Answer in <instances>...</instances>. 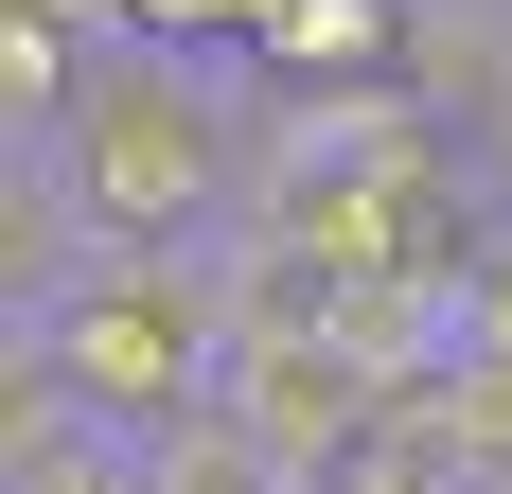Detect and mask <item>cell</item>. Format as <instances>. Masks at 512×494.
<instances>
[{
    "instance_id": "1",
    "label": "cell",
    "mask_w": 512,
    "mask_h": 494,
    "mask_svg": "<svg viewBox=\"0 0 512 494\" xmlns=\"http://www.w3.org/2000/svg\"><path fill=\"white\" fill-rule=\"evenodd\" d=\"M248 106L265 71L248 53H159V36H106L89 106H71V212L106 230V265H195V247L248 230Z\"/></svg>"
},
{
    "instance_id": "2",
    "label": "cell",
    "mask_w": 512,
    "mask_h": 494,
    "mask_svg": "<svg viewBox=\"0 0 512 494\" xmlns=\"http://www.w3.org/2000/svg\"><path fill=\"white\" fill-rule=\"evenodd\" d=\"M0 353H53L106 442H177L212 406V371H230V336H212V247L195 265H106L71 318H36V336H0Z\"/></svg>"
},
{
    "instance_id": "3",
    "label": "cell",
    "mask_w": 512,
    "mask_h": 494,
    "mask_svg": "<svg viewBox=\"0 0 512 494\" xmlns=\"http://www.w3.org/2000/svg\"><path fill=\"white\" fill-rule=\"evenodd\" d=\"M89 283H106V230L71 212V177H53V159H0V336L71 318Z\"/></svg>"
},
{
    "instance_id": "4",
    "label": "cell",
    "mask_w": 512,
    "mask_h": 494,
    "mask_svg": "<svg viewBox=\"0 0 512 494\" xmlns=\"http://www.w3.org/2000/svg\"><path fill=\"white\" fill-rule=\"evenodd\" d=\"M248 71L265 89H407L424 71V0H283Z\"/></svg>"
},
{
    "instance_id": "5",
    "label": "cell",
    "mask_w": 512,
    "mask_h": 494,
    "mask_svg": "<svg viewBox=\"0 0 512 494\" xmlns=\"http://www.w3.org/2000/svg\"><path fill=\"white\" fill-rule=\"evenodd\" d=\"M142 494H301V477H283V459H265L230 406H195L177 442H142Z\"/></svg>"
},
{
    "instance_id": "6",
    "label": "cell",
    "mask_w": 512,
    "mask_h": 494,
    "mask_svg": "<svg viewBox=\"0 0 512 494\" xmlns=\"http://www.w3.org/2000/svg\"><path fill=\"white\" fill-rule=\"evenodd\" d=\"M477 353H512V177H495V212H477Z\"/></svg>"
},
{
    "instance_id": "7",
    "label": "cell",
    "mask_w": 512,
    "mask_h": 494,
    "mask_svg": "<svg viewBox=\"0 0 512 494\" xmlns=\"http://www.w3.org/2000/svg\"><path fill=\"white\" fill-rule=\"evenodd\" d=\"M318 494H460V477H442V459H424V442H407V424H389V442H371V459H354V477H318Z\"/></svg>"
},
{
    "instance_id": "8",
    "label": "cell",
    "mask_w": 512,
    "mask_h": 494,
    "mask_svg": "<svg viewBox=\"0 0 512 494\" xmlns=\"http://www.w3.org/2000/svg\"><path fill=\"white\" fill-rule=\"evenodd\" d=\"M424 18H477V36H512V0H424Z\"/></svg>"
}]
</instances>
